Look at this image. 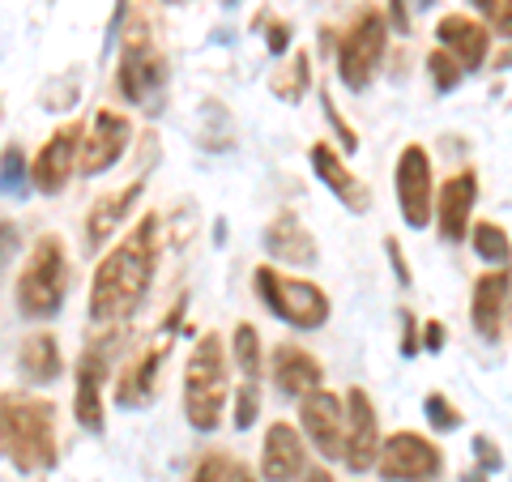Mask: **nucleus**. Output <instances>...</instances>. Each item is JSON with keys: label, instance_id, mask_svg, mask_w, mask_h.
I'll return each instance as SVG.
<instances>
[{"label": "nucleus", "instance_id": "1", "mask_svg": "<svg viewBox=\"0 0 512 482\" xmlns=\"http://www.w3.org/2000/svg\"><path fill=\"white\" fill-rule=\"evenodd\" d=\"M154 265H158V218L146 214L94 269V282H90L94 325H120V320L133 316L150 291Z\"/></svg>", "mask_w": 512, "mask_h": 482}, {"label": "nucleus", "instance_id": "2", "mask_svg": "<svg viewBox=\"0 0 512 482\" xmlns=\"http://www.w3.org/2000/svg\"><path fill=\"white\" fill-rule=\"evenodd\" d=\"M0 457H9L22 474H39L56 465V410L43 397L5 393L0 397Z\"/></svg>", "mask_w": 512, "mask_h": 482}, {"label": "nucleus", "instance_id": "3", "mask_svg": "<svg viewBox=\"0 0 512 482\" xmlns=\"http://www.w3.org/2000/svg\"><path fill=\"white\" fill-rule=\"evenodd\" d=\"M231 380H227V350H222L218 333H201L197 346L184 367V419L197 431H218L222 427V406H227Z\"/></svg>", "mask_w": 512, "mask_h": 482}, {"label": "nucleus", "instance_id": "4", "mask_svg": "<svg viewBox=\"0 0 512 482\" xmlns=\"http://www.w3.org/2000/svg\"><path fill=\"white\" fill-rule=\"evenodd\" d=\"M64 295H69V252H64L60 235H43L35 248H30L26 265L18 273V299L22 316L30 320H47L64 308Z\"/></svg>", "mask_w": 512, "mask_h": 482}, {"label": "nucleus", "instance_id": "5", "mask_svg": "<svg viewBox=\"0 0 512 482\" xmlns=\"http://www.w3.org/2000/svg\"><path fill=\"white\" fill-rule=\"evenodd\" d=\"M252 291L278 320L295 329H320L329 320V295L308 278H286L274 265L252 269Z\"/></svg>", "mask_w": 512, "mask_h": 482}, {"label": "nucleus", "instance_id": "6", "mask_svg": "<svg viewBox=\"0 0 512 482\" xmlns=\"http://www.w3.org/2000/svg\"><path fill=\"white\" fill-rule=\"evenodd\" d=\"M384 47H389V26H384L380 9H363L350 30L338 39V73L350 90H367L372 77L384 60Z\"/></svg>", "mask_w": 512, "mask_h": 482}, {"label": "nucleus", "instance_id": "7", "mask_svg": "<svg viewBox=\"0 0 512 482\" xmlns=\"http://www.w3.org/2000/svg\"><path fill=\"white\" fill-rule=\"evenodd\" d=\"M376 470L384 482H431L444 470V453L419 431H397L380 444Z\"/></svg>", "mask_w": 512, "mask_h": 482}, {"label": "nucleus", "instance_id": "8", "mask_svg": "<svg viewBox=\"0 0 512 482\" xmlns=\"http://www.w3.org/2000/svg\"><path fill=\"white\" fill-rule=\"evenodd\" d=\"M397 205H402L406 227L427 231L436 218V175H431V158L423 146H410L397 154Z\"/></svg>", "mask_w": 512, "mask_h": 482}, {"label": "nucleus", "instance_id": "9", "mask_svg": "<svg viewBox=\"0 0 512 482\" xmlns=\"http://www.w3.org/2000/svg\"><path fill=\"white\" fill-rule=\"evenodd\" d=\"M82 137L86 133L77 124H64L43 141V150L35 154V163H30V184H35L43 197H60V192L69 188L77 163H82Z\"/></svg>", "mask_w": 512, "mask_h": 482}, {"label": "nucleus", "instance_id": "10", "mask_svg": "<svg viewBox=\"0 0 512 482\" xmlns=\"http://www.w3.org/2000/svg\"><path fill=\"white\" fill-rule=\"evenodd\" d=\"M180 312H184V299L171 308L167 325H163V337H158L154 346L141 350V355L120 372V380H116V401H120L124 410H141V406H150V401H154V393H158V372H163V359H167V350H171V346H167V333L175 329Z\"/></svg>", "mask_w": 512, "mask_h": 482}, {"label": "nucleus", "instance_id": "11", "mask_svg": "<svg viewBox=\"0 0 512 482\" xmlns=\"http://www.w3.org/2000/svg\"><path fill=\"white\" fill-rule=\"evenodd\" d=\"M380 423H376V406L359 384L346 389V453H342V465L350 474H367L376 470L380 461Z\"/></svg>", "mask_w": 512, "mask_h": 482}, {"label": "nucleus", "instance_id": "12", "mask_svg": "<svg viewBox=\"0 0 512 482\" xmlns=\"http://www.w3.org/2000/svg\"><path fill=\"white\" fill-rule=\"evenodd\" d=\"M107 363H111V337H99L82 350L77 359V389H73V414L86 431H99L107 427V414H103V380H107Z\"/></svg>", "mask_w": 512, "mask_h": 482}, {"label": "nucleus", "instance_id": "13", "mask_svg": "<svg viewBox=\"0 0 512 482\" xmlns=\"http://www.w3.org/2000/svg\"><path fill=\"white\" fill-rule=\"evenodd\" d=\"M299 423L303 436L312 440V448H320L325 457L342 461L346 453V397H333L329 389H316L299 401Z\"/></svg>", "mask_w": 512, "mask_h": 482}, {"label": "nucleus", "instance_id": "14", "mask_svg": "<svg viewBox=\"0 0 512 482\" xmlns=\"http://www.w3.org/2000/svg\"><path fill=\"white\" fill-rule=\"evenodd\" d=\"M163 56L154 52V43L146 35H128L124 52H120V69H116V86L133 107H146L154 99V90L163 86Z\"/></svg>", "mask_w": 512, "mask_h": 482}, {"label": "nucleus", "instance_id": "15", "mask_svg": "<svg viewBox=\"0 0 512 482\" xmlns=\"http://www.w3.org/2000/svg\"><path fill=\"white\" fill-rule=\"evenodd\" d=\"M128 141H133V120L120 116V111H111V107L94 111L90 133L82 137V163H77V171L82 175H103L107 167L120 163Z\"/></svg>", "mask_w": 512, "mask_h": 482}, {"label": "nucleus", "instance_id": "16", "mask_svg": "<svg viewBox=\"0 0 512 482\" xmlns=\"http://www.w3.org/2000/svg\"><path fill=\"white\" fill-rule=\"evenodd\" d=\"M508 312H512V273L487 269L483 278L474 282V295H470V320H474L478 337H483V342H500Z\"/></svg>", "mask_w": 512, "mask_h": 482}, {"label": "nucleus", "instance_id": "17", "mask_svg": "<svg viewBox=\"0 0 512 482\" xmlns=\"http://www.w3.org/2000/svg\"><path fill=\"white\" fill-rule=\"evenodd\" d=\"M308 474V448L291 423H269L261 448V478L265 482H299Z\"/></svg>", "mask_w": 512, "mask_h": 482}, {"label": "nucleus", "instance_id": "18", "mask_svg": "<svg viewBox=\"0 0 512 482\" xmlns=\"http://www.w3.org/2000/svg\"><path fill=\"white\" fill-rule=\"evenodd\" d=\"M308 158H312V171H316V180L325 184V188L333 192V197H338V201L346 205L350 214H367V210H372V188H367V184L359 180V175H355V171H350V167L342 163V158H338V150H333L329 141H316Z\"/></svg>", "mask_w": 512, "mask_h": 482}, {"label": "nucleus", "instance_id": "19", "mask_svg": "<svg viewBox=\"0 0 512 482\" xmlns=\"http://www.w3.org/2000/svg\"><path fill=\"white\" fill-rule=\"evenodd\" d=\"M436 43L466 73H474V69H483V60L491 52V30L483 22L466 18V13H448V18H440V26H436Z\"/></svg>", "mask_w": 512, "mask_h": 482}, {"label": "nucleus", "instance_id": "20", "mask_svg": "<svg viewBox=\"0 0 512 482\" xmlns=\"http://www.w3.org/2000/svg\"><path fill=\"white\" fill-rule=\"evenodd\" d=\"M261 244H265V252L274 256V261L291 265V269H308V265H316V261H320L312 231L303 227V218H299V214H291V210H282L274 222H269L265 235H261Z\"/></svg>", "mask_w": 512, "mask_h": 482}, {"label": "nucleus", "instance_id": "21", "mask_svg": "<svg viewBox=\"0 0 512 482\" xmlns=\"http://www.w3.org/2000/svg\"><path fill=\"white\" fill-rule=\"evenodd\" d=\"M474 201H478V180L474 171H461L453 175L440 197H436V227L448 244H461V239L470 235V218H474Z\"/></svg>", "mask_w": 512, "mask_h": 482}, {"label": "nucleus", "instance_id": "22", "mask_svg": "<svg viewBox=\"0 0 512 482\" xmlns=\"http://www.w3.org/2000/svg\"><path fill=\"white\" fill-rule=\"evenodd\" d=\"M269 372H274V384L282 397H308L316 389H325V367H320V359L312 355V350L303 346H278L274 350V363H269Z\"/></svg>", "mask_w": 512, "mask_h": 482}, {"label": "nucleus", "instance_id": "23", "mask_svg": "<svg viewBox=\"0 0 512 482\" xmlns=\"http://www.w3.org/2000/svg\"><path fill=\"white\" fill-rule=\"evenodd\" d=\"M141 192H146V180L137 175L133 184H124L94 201V210H86V248H103L107 239L120 231V222L133 214V205L141 201Z\"/></svg>", "mask_w": 512, "mask_h": 482}, {"label": "nucleus", "instance_id": "24", "mask_svg": "<svg viewBox=\"0 0 512 482\" xmlns=\"http://www.w3.org/2000/svg\"><path fill=\"white\" fill-rule=\"evenodd\" d=\"M18 367L30 384H56L64 372V359H60V342L56 333H30L22 350H18Z\"/></svg>", "mask_w": 512, "mask_h": 482}, {"label": "nucleus", "instance_id": "25", "mask_svg": "<svg viewBox=\"0 0 512 482\" xmlns=\"http://www.w3.org/2000/svg\"><path fill=\"white\" fill-rule=\"evenodd\" d=\"M470 244H474V252L483 256L491 269H508L512 244H508V231L504 227H495V222H478V227L470 231Z\"/></svg>", "mask_w": 512, "mask_h": 482}, {"label": "nucleus", "instance_id": "26", "mask_svg": "<svg viewBox=\"0 0 512 482\" xmlns=\"http://www.w3.org/2000/svg\"><path fill=\"white\" fill-rule=\"evenodd\" d=\"M192 482H256V474H252L239 457L210 453V457L197 461V470H192Z\"/></svg>", "mask_w": 512, "mask_h": 482}, {"label": "nucleus", "instance_id": "27", "mask_svg": "<svg viewBox=\"0 0 512 482\" xmlns=\"http://www.w3.org/2000/svg\"><path fill=\"white\" fill-rule=\"evenodd\" d=\"M231 355H235V367L244 372L248 380L261 376V333H256V325H235L231 333Z\"/></svg>", "mask_w": 512, "mask_h": 482}, {"label": "nucleus", "instance_id": "28", "mask_svg": "<svg viewBox=\"0 0 512 482\" xmlns=\"http://www.w3.org/2000/svg\"><path fill=\"white\" fill-rule=\"evenodd\" d=\"M312 60H308V52H295L291 56V64L282 69V77H274V94L278 99H291V103H299L303 94H308V82H312Z\"/></svg>", "mask_w": 512, "mask_h": 482}, {"label": "nucleus", "instance_id": "29", "mask_svg": "<svg viewBox=\"0 0 512 482\" xmlns=\"http://www.w3.org/2000/svg\"><path fill=\"white\" fill-rule=\"evenodd\" d=\"M427 73H431V86H436L440 94H448V90H457L461 86V77H466V69L444 52V47H436V52L427 56Z\"/></svg>", "mask_w": 512, "mask_h": 482}, {"label": "nucleus", "instance_id": "30", "mask_svg": "<svg viewBox=\"0 0 512 482\" xmlns=\"http://www.w3.org/2000/svg\"><path fill=\"white\" fill-rule=\"evenodd\" d=\"M423 410H427V423L436 427V431H457V427H461V410H457L444 393H427Z\"/></svg>", "mask_w": 512, "mask_h": 482}, {"label": "nucleus", "instance_id": "31", "mask_svg": "<svg viewBox=\"0 0 512 482\" xmlns=\"http://www.w3.org/2000/svg\"><path fill=\"white\" fill-rule=\"evenodd\" d=\"M256 414H261V389H256V380H244L235 393V427L248 431L256 423Z\"/></svg>", "mask_w": 512, "mask_h": 482}, {"label": "nucleus", "instance_id": "32", "mask_svg": "<svg viewBox=\"0 0 512 482\" xmlns=\"http://www.w3.org/2000/svg\"><path fill=\"white\" fill-rule=\"evenodd\" d=\"M22 180H26V154H22V146H9L0 154V192L22 188Z\"/></svg>", "mask_w": 512, "mask_h": 482}, {"label": "nucleus", "instance_id": "33", "mask_svg": "<svg viewBox=\"0 0 512 482\" xmlns=\"http://www.w3.org/2000/svg\"><path fill=\"white\" fill-rule=\"evenodd\" d=\"M470 5L495 26V35L512 39V0H470Z\"/></svg>", "mask_w": 512, "mask_h": 482}, {"label": "nucleus", "instance_id": "34", "mask_svg": "<svg viewBox=\"0 0 512 482\" xmlns=\"http://www.w3.org/2000/svg\"><path fill=\"white\" fill-rule=\"evenodd\" d=\"M18 239H22L18 222H13V218H0V269H5L13 256H18Z\"/></svg>", "mask_w": 512, "mask_h": 482}, {"label": "nucleus", "instance_id": "35", "mask_svg": "<svg viewBox=\"0 0 512 482\" xmlns=\"http://www.w3.org/2000/svg\"><path fill=\"white\" fill-rule=\"evenodd\" d=\"M320 103H325V116L333 120V128H338V137H342V146H346V154H355L359 150V137L355 133H350V124L338 116V107H333V99H329V94H320Z\"/></svg>", "mask_w": 512, "mask_h": 482}, {"label": "nucleus", "instance_id": "36", "mask_svg": "<svg viewBox=\"0 0 512 482\" xmlns=\"http://www.w3.org/2000/svg\"><path fill=\"white\" fill-rule=\"evenodd\" d=\"M265 47H269L274 56L291 52V26H286V22H269V26H265Z\"/></svg>", "mask_w": 512, "mask_h": 482}, {"label": "nucleus", "instance_id": "37", "mask_svg": "<svg viewBox=\"0 0 512 482\" xmlns=\"http://www.w3.org/2000/svg\"><path fill=\"white\" fill-rule=\"evenodd\" d=\"M474 457H478V470H483V474H495V470H500V453H495V444H491L487 436H478V440H474Z\"/></svg>", "mask_w": 512, "mask_h": 482}, {"label": "nucleus", "instance_id": "38", "mask_svg": "<svg viewBox=\"0 0 512 482\" xmlns=\"http://www.w3.org/2000/svg\"><path fill=\"white\" fill-rule=\"evenodd\" d=\"M384 252H389V265L397 269V282H402V286H410V282H414V278H410V265H406V256H402V244H397L393 235L384 239Z\"/></svg>", "mask_w": 512, "mask_h": 482}, {"label": "nucleus", "instance_id": "39", "mask_svg": "<svg viewBox=\"0 0 512 482\" xmlns=\"http://www.w3.org/2000/svg\"><path fill=\"white\" fill-rule=\"evenodd\" d=\"M419 346L431 350V355H440V350H444V325H440V320H427V325H423V337H419Z\"/></svg>", "mask_w": 512, "mask_h": 482}, {"label": "nucleus", "instance_id": "40", "mask_svg": "<svg viewBox=\"0 0 512 482\" xmlns=\"http://www.w3.org/2000/svg\"><path fill=\"white\" fill-rule=\"evenodd\" d=\"M419 333H414V316L410 312H402V355L410 359V355H419Z\"/></svg>", "mask_w": 512, "mask_h": 482}, {"label": "nucleus", "instance_id": "41", "mask_svg": "<svg viewBox=\"0 0 512 482\" xmlns=\"http://www.w3.org/2000/svg\"><path fill=\"white\" fill-rule=\"evenodd\" d=\"M389 18H393L397 30H406V26H410V22H406V0H389Z\"/></svg>", "mask_w": 512, "mask_h": 482}, {"label": "nucleus", "instance_id": "42", "mask_svg": "<svg viewBox=\"0 0 512 482\" xmlns=\"http://www.w3.org/2000/svg\"><path fill=\"white\" fill-rule=\"evenodd\" d=\"M299 482H333V474H329V470H308Z\"/></svg>", "mask_w": 512, "mask_h": 482}, {"label": "nucleus", "instance_id": "43", "mask_svg": "<svg viewBox=\"0 0 512 482\" xmlns=\"http://www.w3.org/2000/svg\"><path fill=\"white\" fill-rule=\"evenodd\" d=\"M167 5H184V0H167Z\"/></svg>", "mask_w": 512, "mask_h": 482}]
</instances>
